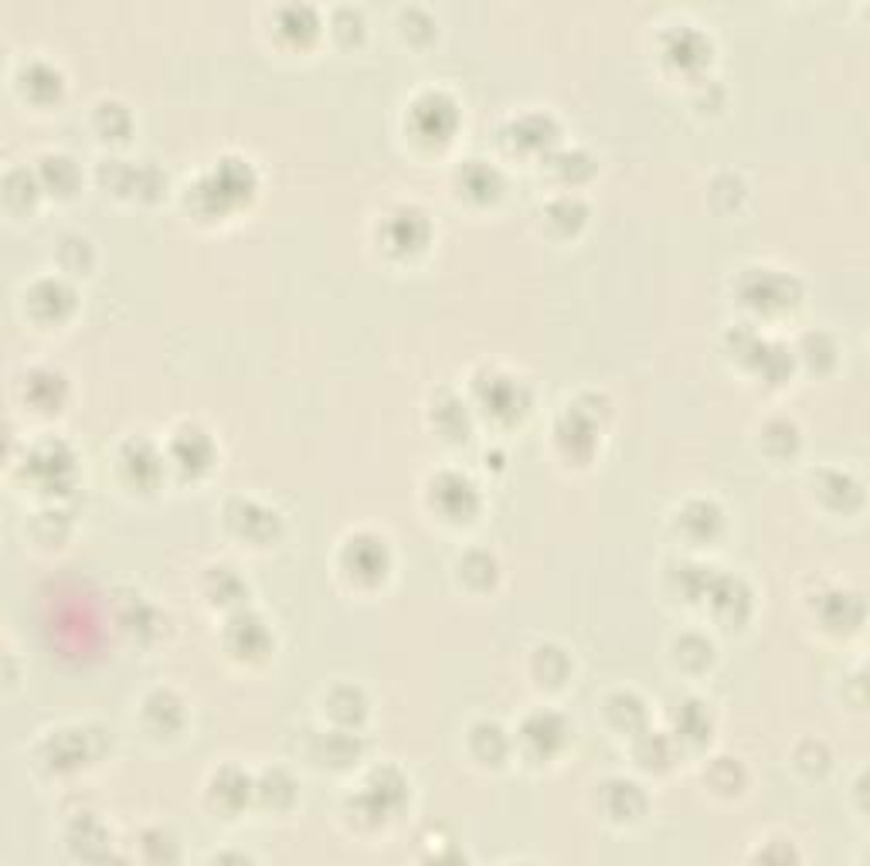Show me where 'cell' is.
<instances>
[{"label": "cell", "instance_id": "1", "mask_svg": "<svg viewBox=\"0 0 870 866\" xmlns=\"http://www.w3.org/2000/svg\"><path fill=\"white\" fill-rule=\"evenodd\" d=\"M408 116H411V126L419 136H429V140H449L452 129H456V102L439 89H426L411 99Z\"/></svg>", "mask_w": 870, "mask_h": 866}, {"label": "cell", "instance_id": "2", "mask_svg": "<svg viewBox=\"0 0 870 866\" xmlns=\"http://www.w3.org/2000/svg\"><path fill=\"white\" fill-rule=\"evenodd\" d=\"M388 565H392L388 561V547H385V540H377V537L358 534V537L347 540V547H343V568L351 571L354 578L377 581V578H385Z\"/></svg>", "mask_w": 870, "mask_h": 866}, {"label": "cell", "instance_id": "3", "mask_svg": "<svg viewBox=\"0 0 870 866\" xmlns=\"http://www.w3.org/2000/svg\"><path fill=\"white\" fill-rule=\"evenodd\" d=\"M708 52H711V42L687 21H680L664 42V58L677 61L680 68H701L708 61Z\"/></svg>", "mask_w": 870, "mask_h": 866}, {"label": "cell", "instance_id": "4", "mask_svg": "<svg viewBox=\"0 0 870 866\" xmlns=\"http://www.w3.org/2000/svg\"><path fill=\"white\" fill-rule=\"evenodd\" d=\"M272 24H275V31L283 34V38L303 45V42H309L313 34L320 31L324 18H320L317 8H309V4H283V8L272 11Z\"/></svg>", "mask_w": 870, "mask_h": 866}, {"label": "cell", "instance_id": "5", "mask_svg": "<svg viewBox=\"0 0 870 866\" xmlns=\"http://www.w3.org/2000/svg\"><path fill=\"white\" fill-rule=\"evenodd\" d=\"M520 738H524V744H534V754H554L558 751V744L565 741V723L558 714H551V710H538L524 720V727H520Z\"/></svg>", "mask_w": 870, "mask_h": 866}, {"label": "cell", "instance_id": "6", "mask_svg": "<svg viewBox=\"0 0 870 866\" xmlns=\"http://www.w3.org/2000/svg\"><path fill=\"white\" fill-rule=\"evenodd\" d=\"M456 178H460V191L476 194V197H483V201H490V197L504 187L497 167H490L486 160H466V163L460 167Z\"/></svg>", "mask_w": 870, "mask_h": 866}, {"label": "cell", "instance_id": "7", "mask_svg": "<svg viewBox=\"0 0 870 866\" xmlns=\"http://www.w3.org/2000/svg\"><path fill=\"white\" fill-rule=\"evenodd\" d=\"M327 24H330V31L337 34V38H343V42H351V34H354V38H361V34H364V11L354 8V4L334 8Z\"/></svg>", "mask_w": 870, "mask_h": 866}]
</instances>
